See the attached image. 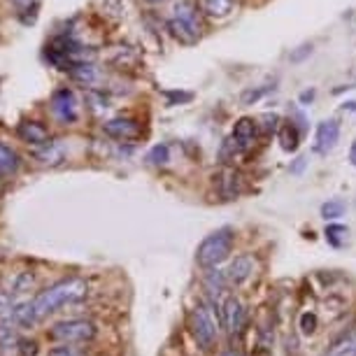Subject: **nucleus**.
Here are the masks:
<instances>
[{
  "label": "nucleus",
  "instance_id": "11",
  "mask_svg": "<svg viewBox=\"0 0 356 356\" xmlns=\"http://www.w3.org/2000/svg\"><path fill=\"white\" fill-rule=\"evenodd\" d=\"M243 191H245V179H243V175H240V172L224 170V172L219 175V193L226 200L238 198Z\"/></svg>",
  "mask_w": 356,
  "mask_h": 356
},
{
  "label": "nucleus",
  "instance_id": "24",
  "mask_svg": "<svg viewBox=\"0 0 356 356\" xmlns=\"http://www.w3.org/2000/svg\"><path fill=\"white\" fill-rule=\"evenodd\" d=\"M307 54H312V44H303V47H298V51L291 54V61H300V58L307 56Z\"/></svg>",
  "mask_w": 356,
  "mask_h": 356
},
{
  "label": "nucleus",
  "instance_id": "19",
  "mask_svg": "<svg viewBox=\"0 0 356 356\" xmlns=\"http://www.w3.org/2000/svg\"><path fill=\"white\" fill-rule=\"evenodd\" d=\"M342 214H345V203L342 200H328V203L321 205V217L326 221H338Z\"/></svg>",
  "mask_w": 356,
  "mask_h": 356
},
{
  "label": "nucleus",
  "instance_id": "7",
  "mask_svg": "<svg viewBox=\"0 0 356 356\" xmlns=\"http://www.w3.org/2000/svg\"><path fill=\"white\" fill-rule=\"evenodd\" d=\"M257 268L259 264L252 254H240V257H235V261L226 270L228 286H243L245 282H250L254 275H257Z\"/></svg>",
  "mask_w": 356,
  "mask_h": 356
},
{
  "label": "nucleus",
  "instance_id": "8",
  "mask_svg": "<svg viewBox=\"0 0 356 356\" xmlns=\"http://www.w3.org/2000/svg\"><path fill=\"white\" fill-rule=\"evenodd\" d=\"M221 324L231 335L240 333L247 324V312H245V305L240 303V298L235 296H228L221 305Z\"/></svg>",
  "mask_w": 356,
  "mask_h": 356
},
{
  "label": "nucleus",
  "instance_id": "16",
  "mask_svg": "<svg viewBox=\"0 0 356 356\" xmlns=\"http://www.w3.org/2000/svg\"><path fill=\"white\" fill-rule=\"evenodd\" d=\"M298 140H300V131L296 129L293 124H284L280 129V143L286 152L296 149V147H298Z\"/></svg>",
  "mask_w": 356,
  "mask_h": 356
},
{
  "label": "nucleus",
  "instance_id": "3",
  "mask_svg": "<svg viewBox=\"0 0 356 356\" xmlns=\"http://www.w3.org/2000/svg\"><path fill=\"white\" fill-rule=\"evenodd\" d=\"M168 31L172 33V38H177L179 42L193 44L200 38V22L198 15L193 10L191 3H177L172 10V17L168 19Z\"/></svg>",
  "mask_w": 356,
  "mask_h": 356
},
{
  "label": "nucleus",
  "instance_id": "15",
  "mask_svg": "<svg viewBox=\"0 0 356 356\" xmlns=\"http://www.w3.org/2000/svg\"><path fill=\"white\" fill-rule=\"evenodd\" d=\"M19 165H22L19 154L5 143H0V177H12L19 170Z\"/></svg>",
  "mask_w": 356,
  "mask_h": 356
},
{
  "label": "nucleus",
  "instance_id": "20",
  "mask_svg": "<svg viewBox=\"0 0 356 356\" xmlns=\"http://www.w3.org/2000/svg\"><path fill=\"white\" fill-rule=\"evenodd\" d=\"M147 161L154 165H163L170 161V149H168V145H156V147H152L149 154H147Z\"/></svg>",
  "mask_w": 356,
  "mask_h": 356
},
{
  "label": "nucleus",
  "instance_id": "1",
  "mask_svg": "<svg viewBox=\"0 0 356 356\" xmlns=\"http://www.w3.org/2000/svg\"><path fill=\"white\" fill-rule=\"evenodd\" d=\"M86 291H89V284H86V280L82 277H68V280L56 282V284L47 286L44 291H40L33 300H22V303L17 305L15 324L17 326L38 324V321L47 319L56 310H61L63 305L82 300Z\"/></svg>",
  "mask_w": 356,
  "mask_h": 356
},
{
  "label": "nucleus",
  "instance_id": "21",
  "mask_svg": "<svg viewBox=\"0 0 356 356\" xmlns=\"http://www.w3.org/2000/svg\"><path fill=\"white\" fill-rule=\"evenodd\" d=\"M347 235V228L340 226V224H328L326 226V240L331 243L333 247H340L342 245V238Z\"/></svg>",
  "mask_w": 356,
  "mask_h": 356
},
{
  "label": "nucleus",
  "instance_id": "17",
  "mask_svg": "<svg viewBox=\"0 0 356 356\" xmlns=\"http://www.w3.org/2000/svg\"><path fill=\"white\" fill-rule=\"evenodd\" d=\"M70 75L72 79H77V82H82V84H91L93 79H96V68H93L91 63H77V65H72L70 68Z\"/></svg>",
  "mask_w": 356,
  "mask_h": 356
},
{
  "label": "nucleus",
  "instance_id": "29",
  "mask_svg": "<svg viewBox=\"0 0 356 356\" xmlns=\"http://www.w3.org/2000/svg\"><path fill=\"white\" fill-rule=\"evenodd\" d=\"M12 3H17V5H29L31 0H12Z\"/></svg>",
  "mask_w": 356,
  "mask_h": 356
},
{
  "label": "nucleus",
  "instance_id": "2",
  "mask_svg": "<svg viewBox=\"0 0 356 356\" xmlns=\"http://www.w3.org/2000/svg\"><path fill=\"white\" fill-rule=\"evenodd\" d=\"M233 245H235V233L233 228H219V231L210 233L203 243L198 245L196 250V261L200 268H207V270H214L219 264L231 257L233 252Z\"/></svg>",
  "mask_w": 356,
  "mask_h": 356
},
{
  "label": "nucleus",
  "instance_id": "9",
  "mask_svg": "<svg viewBox=\"0 0 356 356\" xmlns=\"http://www.w3.org/2000/svg\"><path fill=\"white\" fill-rule=\"evenodd\" d=\"M259 140V124L250 117L238 119L233 126V140L231 145L235 147V152H247L257 145Z\"/></svg>",
  "mask_w": 356,
  "mask_h": 356
},
{
  "label": "nucleus",
  "instance_id": "12",
  "mask_svg": "<svg viewBox=\"0 0 356 356\" xmlns=\"http://www.w3.org/2000/svg\"><path fill=\"white\" fill-rule=\"evenodd\" d=\"M340 140V126L335 119H328V122H321L317 129V149L319 152H331Z\"/></svg>",
  "mask_w": 356,
  "mask_h": 356
},
{
  "label": "nucleus",
  "instance_id": "22",
  "mask_svg": "<svg viewBox=\"0 0 356 356\" xmlns=\"http://www.w3.org/2000/svg\"><path fill=\"white\" fill-rule=\"evenodd\" d=\"M300 328H303V333H305V335H310V333L317 331V314L305 312L303 317H300Z\"/></svg>",
  "mask_w": 356,
  "mask_h": 356
},
{
  "label": "nucleus",
  "instance_id": "14",
  "mask_svg": "<svg viewBox=\"0 0 356 356\" xmlns=\"http://www.w3.org/2000/svg\"><path fill=\"white\" fill-rule=\"evenodd\" d=\"M326 356H356V326L342 333L340 338L328 347Z\"/></svg>",
  "mask_w": 356,
  "mask_h": 356
},
{
  "label": "nucleus",
  "instance_id": "26",
  "mask_svg": "<svg viewBox=\"0 0 356 356\" xmlns=\"http://www.w3.org/2000/svg\"><path fill=\"white\" fill-rule=\"evenodd\" d=\"M349 161H352V163L356 165V140L352 143V149H349Z\"/></svg>",
  "mask_w": 356,
  "mask_h": 356
},
{
  "label": "nucleus",
  "instance_id": "18",
  "mask_svg": "<svg viewBox=\"0 0 356 356\" xmlns=\"http://www.w3.org/2000/svg\"><path fill=\"white\" fill-rule=\"evenodd\" d=\"M203 8L212 17H226L233 10V0H203Z\"/></svg>",
  "mask_w": 356,
  "mask_h": 356
},
{
  "label": "nucleus",
  "instance_id": "25",
  "mask_svg": "<svg viewBox=\"0 0 356 356\" xmlns=\"http://www.w3.org/2000/svg\"><path fill=\"white\" fill-rule=\"evenodd\" d=\"M303 168H305V156H298V159H296V163L291 165V172L300 175V172H303Z\"/></svg>",
  "mask_w": 356,
  "mask_h": 356
},
{
  "label": "nucleus",
  "instance_id": "27",
  "mask_svg": "<svg viewBox=\"0 0 356 356\" xmlns=\"http://www.w3.org/2000/svg\"><path fill=\"white\" fill-rule=\"evenodd\" d=\"M221 356H243V354H240V352H235V349H228V352H224Z\"/></svg>",
  "mask_w": 356,
  "mask_h": 356
},
{
  "label": "nucleus",
  "instance_id": "23",
  "mask_svg": "<svg viewBox=\"0 0 356 356\" xmlns=\"http://www.w3.org/2000/svg\"><path fill=\"white\" fill-rule=\"evenodd\" d=\"M49 356H77L75 349L68 347V345H61V347H54L49 349Z\"/></svg>",
  "mask_w": 356,
  "mask_h": 356
},
{
  "label": "nucleus",
  "instance_id": "4",
  "mask_svg": "<svg viewBox=\"0 0 356 356\" xmlns=\"http://www.w3.org/2000/svg\"><path fill=\"white\" fill-rule=\"evenodd\" d=\"M189 328H191V335H193V340H196V345L203 349V352H210V349L217 345L219 328H217V321L212 317V310L205 303H198L191 310Z\"/></svg>",
  "mask_w": 356,
  "mask_h": 356
},
{
  "label": "nucleus",
  "instance_id": "10",
  "mask_svg": "<svg viewBox=\"0 0 356 356\" xmlns=\"http://www.w3.org/2000/svg\"><path fill=\"white\" fill-rule=\"evenodd\" d=\"M105 133L114 140H136L140 138V133H143V129H140V124L136 122V119L131 117H117V119H110L105 126Z\"/></svg>",
  "mask_w": 356,
  "mask_h": 356
},
{
  "label": "nucleus",
  "instance_id": "6",
  "mask_svg": "<svg viewBox=\"0 0 356 356\" xmlns=\"http://www.w3.org/2000/svg\"><path fill=\"white\" fill-rule=\"evenodd\" d=\"M51 112H54V117H56L58 122H63V124L77 122L79 105H77V98H75V93H72V89L65 86V89H58L56 93H54Z\"/></svg>",
  "mask_w": 356,
  "mask_h": 356
},
{
  "label": "nucleus",
  "instance_id": "28",
  "mask_svg": "<svg viewBox=\"0 0 356 356\" xmlns=\"http://www.w3.org/2000/svg\"><path fill=\"white\" fill-rule=\"evenodd\" d=\"M312 96H314V91H305L303 93V100H312Z\"/></svg>",
  "mask_w": 356,
  "mask_h": 356
},
{
  "label": "nucleus",
  "instance_id": "30",
  "mask_svg": "<svg viewBox=\"0 0 356 356\" xmlns=\"http://www.w3.org/2000/svg\"><path fill=\"white\" fill-rule=\"evenodd\" d=\"M149 3H161V0H149Z\"/></svg>",
  "mask_w": 356,
  "mask_h": 356
},
{
  "label": "nucleus",
  "instance_id": "5",
  "mask_svg": "<svg viewBox=\"0 0 356 356\" xmlns=\"http://www.w3.org/2000/svg\"><path fill=\"white\" fill-rule=\"evenodd\" d=\"M49 338L61 345H75V342H89L96 338V324L89 319H68L51 326Z\"/></svg>",
  "mask_w": 356,
  "mask_h": 356
},
{
  "label": "nucleus",
  "instance_id": "13",
  "mask_svg": "<svg viewBox=\"0 0 356 356\" xmlns=\"http://www.w3.org/2000/svg\"><path fill=\"white\" fill-rule=\"evenodd\" d=\"M19 138L24 140V143H29V145H38V147H44V145H49V133H47V129L42 124H38V122H24V124H19Z\"/></svg>",
  "mask_w": 356,
  "mask_h": 356
}]
</instances>
